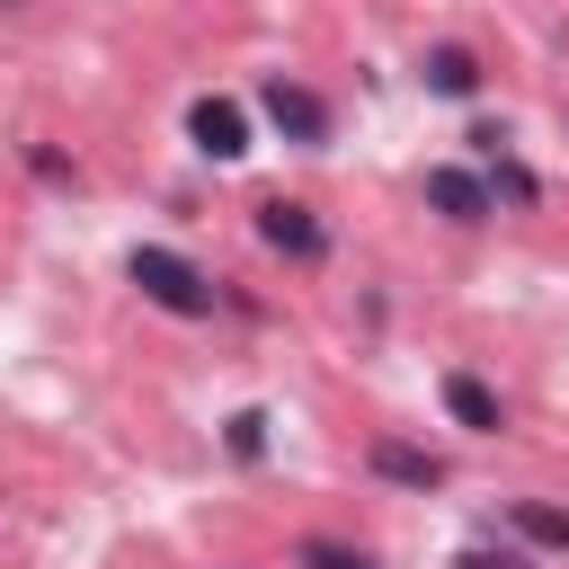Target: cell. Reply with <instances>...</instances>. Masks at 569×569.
Returning <instances> with one entry per match:
<instances>
[{"label": "cell", "instance_id": "cell-5", "mask_svg": "<svg viewBox=\"0 0 569 569\" xmlns=\"http://www.w3.org/2000/svg\"><path fill=\"white\" fill-rule=\"evenodd\" d=\"M365 462H373L391 489H418V498H427V489H445V462H436L427 445H409V436H373V445H365Z\"/></svg>", "mask_w": 569, "mask_h": 569}, {"label": "cell", "instance_id": "cell-2", "mask_svg": "<svg viewBox=\"0 0 569 569\" xmlns=\"http://www.w3.org/2000/svg\"><path fill=\"white\" fill-rule=\"evenodd\" d=\"M258 240H267L276 258H293V267H320V258H329V231H320L311 204H293V196H267V204H258Z\"/></svg>", "mask_w": 569, "mask_h": 569}, {"label": "cell", "instance_id": "cell-4", "mask_svg": "<svg viewBox=\"0 0 569 569\" xmlns=\"http://www.w3.org/2000/svg\"><path fill=\"white\" fill-rule=\"evenodd\" d=\"M187 142H196L204 160H249V116H240L231 98H196V107H187Z\"/></svg>", "mask_w": 569, "mask_h": 569}, {"label": "cell", "instance_id": "cell-8", "mask_svg": "<svg viewBox=\"0 0 569 569\" xmlns=\"http://www.w3.org/2000/svg\"><path fill=\"white\" fill-rule=\"evenodd\" d=\"M418 80H427L436 98H471V89H480V62H471L462 44H436V53L418 62Z\"/></svg>", "mask_w": 569, "mask_h": 569}, {"label": "cell", "instance_id": "cell-13", "mask_svg": "<svg viewBox=\"0 0 569 569\" xmlns=\"http://www.w3.org/2000/svg\"><path fill=\"white\" fill-rule=\"evenodd\" d=\"M0 9H9V0H0Z\"/></svg>", "mask_w": 569, "mask_h": 569}, {"label": "cell", "instance_id": "cell-10", "mask_svg": "<svg viewBox=\"0 0 569 569\" xmlns=\"http://www.w3.org/2000/svg\"><path fill=\"white\" fill-rule=\"evenodd\" d=\"M302 569H373V551H356V542H329V533H311V542H302Z\"/></svg>", "mask_w": 569, "mask_h": 569}, {"label": "cell", "instance_id": "cell-7", "mask_svg": "<svg viewBox=\"0 0 569 569\" xmlns=\"http://www.w3.org/2000/svg\"><path fill=\"white\" fill-rule=\"evenodd\" d=\"M445 409H453V427H471V436H498V427H507V400H498L480 373H445Z\"/></svg>", "mask_w": 569, "mask_h": 569}, {"label": "cell", "instance_id": "cell-12", "mask_svg": "<svg viewBox=\"0 0 569 569\" xmlns=\"http://www.w3.org/2000/svg\"><path fill=\"white\" fill-rule=\"evenodd\" d=\"M453 569H533V560H525V551H489V542H480V551H462Z\"/></svg>", "mask_w": 569, "mask_h": 569}, {"label": "cell", "instance_id": "cell-3", "mask_svg": "<svg viewBox=\"0 0 569 569\" xmlns=\"http://www.w3.org/2000/svg\"><path fill=\"white\" fill-rule=\"evenodd\" d=\"M258 107H267V124H276L284 142H329V107H320L302 80H284V71H276V80L258 89Z\"/></svg>", "mask_w": 569, "mask_h": 569}, {"label": "cell", "instance_id": "cell-1", "mask_svg": "<svg viewBox=\"0 0 569 569\" xmlns=\"http://www.w3.org/2000/svg\"><path fill=\"white\" fill-rule=\"evenodd\" d=\"M124 276H133V284H142V302H151V311H169V320H204V311H213V276H204L196 258L160 249V240H142V249L124 258Z\"/></svg>", "mask_w": 569, "mask_h": 569}, {"label": "cell", "instance_id": "cell-11", "mask_svg": "<svg viewBox=\"0 0 569 569\" xmlns=\"http://www.w3.org/2000/svg\"><path fill=\"white\" fill-rule=\"evenodd\" d=\"M231 453H240V462L267 453V409H240V418H231Z\"/></svg>", "mask_w": 569, "mask_h": 569}, {"label": "cell", "instance_id": "cell-9", "mask_svg": "<svg viewBox=\"0 0 569 569\" xmlns=\"http://www.w3.org/2000/svg\"><path fill=\"white\" fill-rule=\"evenodd\" d=\"M507 525H516L533 551H569V516H560V507H542V498H516V507H507Z\"/></svg>", "mask_w": 569, "mask_h": 569}, {"label": "cell", "instance_id": "cell-6", "mask_svg": "<svg viewBox=\"0 0 569 569\" xmlns=\"http://www.w3.org/2000/svg\"><path fill=\"white\" fill-rule=\"evenodd\" d=\"M427 204H436L445 222H462V231H471V222H489V204H498V196H489L471 169H427Z\"/></svg>", "mask_w": 569, "mask_h": 569}]
</instances>
